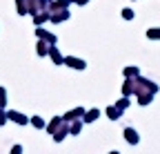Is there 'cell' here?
I'll return each instance as SVG.
<instances>
[{
	"mask_svg": "<svg viewBox=\"0 0 160 154\" xmlns=\"http://www.w3.org/2000/svg\"><path fill=\"white\" fill-rule=\"evenodd\" d=\"M7 119H11V121L18 123V125H27V123H29V119L25 116V114H20V112H9Z\"/></svg>",
	"mask_w": 160,
	"mask_h": 154,
	"instance_id": "obj_1",
	"label": "cell"
},
{
	"mask_svg": "<svg viewBox=\"0 0 160 154\" xmlns=\"http://www.w3.org/2000/svg\"><path fill=\"white\" fill-rule=\"evenodd\" d=\"M65 63H67L69 67H73V69H85V61L73 58V56H67V58H65Z\"/></svg>",
	"mask_w": 160,
	"mask_h": 154,
	"instance_id": "obj_2",
	"label": "cell"
},
{
	"mask_svg": "<svg viewBox=\"0 0 160 154\" xmlns=\"http://www.w3.org/2000/svg\"><path fill=\"white\" fill-rule=\"evenodd\" d=\"M125 139H127L129 143H133V145H136V143H138V134H136V130L127 127V130H125Z\"/></svg>",
	"mask_w": 160,
	"mask_h": 154,
	"instance_id": "obj_3",
	"label": "cell"
},
{
	"mask_svg": "<svg viewBox=\"0 0 160 154\" xmlns=\"http://www.w3.org/2000/svg\"><path fill=\"white\" fill-rule=\"evenodd\" d=\"M36 34H38L40 38H42V40H47V43H51V45L56 43V36H51V34H47L45 29H36Z\"/></svg>",
	"mask_w": 160,
	"mask_h": 154,
	"instance_id": "obj_4",
	"label": "cell"
},
{
	"mask_svg": "<svg viewBox=\"0 0 160 154\" xmlns=\"http://www.w3.org/2000/svg\"><path fill=\"white\" fill-rule=\"evenodd\" d=\"M49 56L53 58V63H56V65H60V63H65V58H62V56L58 54V49H56V47H49Z\"/></svg>",
	"mask_w": 160,
	"mask_h": 154,
	"instance_id": "obj_5",
	"label": "cell"
},
{
	"mask_svg": "<svg viewBox=\"0 0 160 154\" xmlns=\"http://www.w3.org/2000/svg\"><path fill=\"white\" fill-rule=\"evenodd\" d=\"M67 18H69V11L62 9L60 13H53V16H51V20H53V23H60V20H67Z\"/></svg>",
	"mask_w": 160,
	"mask_h": 154,
	"instance_id": "obj_6",
	"label": "cell"
},
{
	"mask_svg": "<svg viewBox=\"0 0 160 154\" xmlns=\"http://www.w3.org/2000/svg\"><path fill=\"white\" fill-rule=\"evenodd\" d=\"M76 116H85V109H80V107H78V109H73V112H69V114H67V116H65V121H73Z\"/></svg>",
	"mask_w": 160,
	"mask_h": 154,
	"instance_id": "obj_7",
	"label": "cell"
},
{
	"mask_svg": "<svg viewBox=\"0 0 160 154\" xmlns=\"http://www.w3.org/2000/svg\"><path fill=\"white\" fill-rule=\"evenodd\" d=\"M60 125H62V119H56V121H51V123L47 125V130H49L51 134H56V130H58Z\"/></svg>",
	"mask_w": 160,
	"mask_h": 154,
	"instance_id": "obj_8",
	"label": "cell"
},
{
	"mask_svg": "<svg viewBox=\"0 0 160 154\" xmlns=\"http://www.w3.org/2000/svg\"><path fill=\"white\" fill-rule=\"evenodd\" d=\"M98 109H91V112H85V119L82 121H87V123H91V121H96V116H98Z\"/></svg>",
	"mask_w": 160,
	"mask_h": 154,
	"instance_id": "obj_9",
	"label": "cell"
},
{
	"mask_svg": "<svg viewBox=\"0 0 160 154\" xmlns=\"http://www.w3.org/2000/svg\"><path fill=\"white\" fill-rule=\"evenodd\" d=\"M120 112H122V109H118V107H109V109H107V114H109L111 121H116V119L120 116Z\"/></svg>",
	"mask_w": 160,
	"mask_h": 154,
	"instance_id": "obj_10",
	"label": "cell"
},
{
	"mask_svg": "<svg viewBox=\"0 0 160 154\" xmlns=\"http://www.w3.org/2000/svg\"><path fill=\"white\" fill-rule=\"evenodd\" d=\"M38 54L40 56H47L49 54V45L47 43H38Z\"/></svg>",
	"mask_w": 160,
	"mask_h": 154,
	"instance_id": "obj_11",
	"label": "cell"
},
{
	"mask_svg": "<svg viewBox=\"0 0 160 154\" xmlns=\"http://www.w3.org/2000/svg\"><path fill=\"white\" fill-rule=\"evenodd\" d=\"M122 92H125V96H127V94H131V92H133V81H127V83H125V87H122Z\"/></svg>",
	"mask_w": 160,
	"mask_h": 154,
	"instance_id": "obj_12",
	"label": "cell"
},
{
	"mask_svg": "<svg viewBox=\"0 0 160 154\" xmlns=\"http://www.w3.org/2000/svg\"><path fill=\"white\" fill-rule=\"evenodd\" d=\"M18 3V13H27V5H25V0H16Z\"/></svg>",
	"mask_w": 160,
	"mask_h": 154,
	"instance_id": "obj_13",
	"label": "cell"
},
{
	"mask_svg": "<svg viewBox=\"0 0 160 154\" xmlns=\"http://www.w3.org/2000/svg\"><path fill=\"white\" fill-rule=\"evenodd\" d=\"M49 18V11H45V13H40V16H36V25H40V23H45Z\"/></svg>",
	"mask_w": 160,
	"mask_h": 154,
	"instance_id": "obj_14",
	"label": "cell"
},
{
	"mask_svg": "<svg viewBox=\"0 0 160 154\" xmlns=\"http://www.w3.org/2000/svg\"><path fill=\"white\" fill-rule=\"evenodd\" d=\"M31 123H33L36 127H45V121L40 119V116H33V119H31Z\"/></svg>",
	"mask_w": 160,
	"mask_h": 154,
	"instance_id": "obj_15",
	"label": "cell"
},
{
	"mask_svg": "<svg viewBox=\"0 0 160 154\" xmlns=\"http://www.w3.org/2000/svg\"><path fill=\"white\" fill-rule=\"evenodd\" d=\"M125 76H138V69L136 67H127L125 69Z\"/></svg>",
	"mask_w": 160,
	"mask_h": 154,
	"instance_id": "obj_16",
	"label": "cell"
},
{
	"mask_svg": "<svg viewBox=\"0 0 160 154\" xmlns=\"http://www.w3.org/2000/svg\"><path fill=\"white\" fill-rule=\"evenodd\" d=\"M147 36H149V38H160V29H149Z\"/></svg>",
	"mask_w": 160,
	"mask_h": 154,
	"instance_id": "obj_17",
	"label": "cell"
},
{
	"mask_svg": "<svg viewBox=\"0 0 160 154\" xmlns=\"http://www.w3.org/2000/svg\"><path fill=\"white\" fill-rule=\"evenodd\" d=\"M5 98H7V94H5V89H2V87H0V107H5V103H7Z\"/></svg>",
	"mask_w": 160,
	"mask_h": 154,
	"instance_id": "obj_18",
	"label": "cell"
},
{
	"mask_svg": "<svg viewBox=\"0 0 160 154\" xmlns=\"http://www.w3.org/2000/svg\"><path fill=\"white\" fill-rule=\"evenodd\" d=\"M122 18H127V20H131V18H133V11H131V9H125V11H122Z\"/></svg>",
	"mask_w": 160,
	"mask_h": 154,
	"instance_id": "obj_19",
	"label": "cell"
},
{
	"mask_svg": "<svg viewBox=\"0 0 160 154\" xmlns=\"http://www.w3.org/2000/svg\"><path fill=\"white\" fill-rule=\"evenodd\" d=\"M69 132H71V134H78V132H80V123H73V125L69 127Z\"/></svg>",
	"mask_w": 160,
	"mask_h": 154,
	"instance_id": "obj_20",
	"label": "cell"
},
{
	"mask_svg": "<svg viewBox=\"0 0 160 154\" xmlns=\"http://www.w3.org/2000/svg\"><path fill=\"white\" fill-rule=\"evenodd\" d=\"M127 105H129V101H127V98H122V101H120V103H118L116 107H118V109H125Z\"/></svg>",
	"mask_w": 160,
	"mask_h": 154,
	"instance_id": "obj_21",
	"label": "cell"
},
{
	"mask_svg": "<svg viewBox=\"0 0 160 154\" xmlns=\"http://www.w3.org/2000/svg\"><path fill=\"white\" fill-rule=\"evenodd\" d=\"M5 123H7V114L0 112V125H5Z\"/></svg>",
	"mask_w": 160,
	"mask_h": 154,
	"instance_id": "obj_22",
	"label": "cell"
},
{
	"mask_svg": "<svg viewBox=\"0 0 160 154\" xmlns=\"http://www.w3.org/2000/svg\"><path fill=\"white\" fill-rule=\"evenodd\" d=\"M78 3H80V5H85V3H89V0H78Z\"/></svg>",
	"mask_w": 160,
	"mask_h": 154,
	"instance_id": "obj_23",
	"label": "cell"
}]
</instances>
